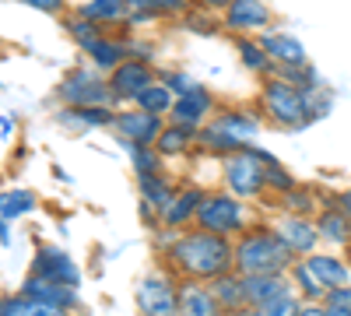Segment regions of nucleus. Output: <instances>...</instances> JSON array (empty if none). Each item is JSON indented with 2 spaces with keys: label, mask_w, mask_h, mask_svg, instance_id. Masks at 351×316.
<instances>
[{
  "label": "nucleus",
  "mask_w": 351,
  "mask_h": 316,
  "mask_svg": "<svg viewBox=\"0 0 351 316\" xmlns=\"http://www.w3.org/2000/svg\"><path fill=\"white\" fill-rule=\"evenodd\" d=\"M169 267L190 281H215L236 271V243L232 236H215L208 228H172L169 236Z\"/></svg>",
  "instance_id": "nucleus-1"
},
{
  "label": "nucleus",
  "mask_w": 351,
  "mask_h": 316,
  "mask_svg": "<svg viewBox=\"0 0 351 316\" xmlns=\"http://www.w3.org/2000/svg\"><path fill=\"white\" fill-rule=\"evenodd\" d=\"M299 256L291 253L274 228H246L236 239V271L246 274H288Z\"/></svg>",
  "instance_id": "nucleus-2"
},
{
  "label": "nucleus",
  "mask_w": 351,
  "mask_h": 316,
  "mask_svg": "<svg viewBox=\"0 0 351 316\" xmlns=\"http://www.w3.org/2000/svg\"><path fill=\"white\" fill-rule=\"evenodd\" d=\"M256 106H260V117L274 123L278 130H306L313 123L309 106H306V88H295L291 81H285L278 74L263 77Z\"/></svg>",
  "instance_id": "nucleus-3"
},
{
  "label": "nucleus",
  "mask_w": 351,
  "mask_h": 316,
  "mask_svg": "<svg viewBox=\"0 0 351 316\" xmlns=\"http://www.w3.org/2000/svg\"><path fill=\"white\" fill-rule=\"evenodd\" d=\"M260 130V117L250 109H218L215 117L197 130V145L211 155H232L253 145V137Z\"/></svg>",
  "instance_id": "nucleus-4"
},
{
  "label": "nucleus",
  "mask_w": 351,
  "mask_h": 316,
  "mask_svg": "<svg viewBox=\"0 0 351 316\" xmlns=\"http://www.w3.org/2000/svg\"><path fill=\"white\" fill-rule=\"evenodd\" d=\"M267 165H278V158L267 148H256V145H246L243 151L225 155V165H221L225 190L243 200L267 193Z\"/></svg>",
  "instance_id": "nucleus-5"
},
{
  "label": "nucleus",
  "mask_w": 351,
  "mask_h": 316,
  "mask_svg": "<svg viewBox=\"0 0 351 316\" xmlns=\"http://www.w3.org/2000/svg\"><path fill=\"white\" fill-rule=\"evenodd\" d=\"M193 225L208 228V232H215V236H239V232H246V204H243V197L228 193V190L204 193Z\"/></svg>",
  "instance_id": "nucleus-6"
},
{
  "label": "nucleus",
  "mask_w": 351,
  "mask_h": 316,
  "mask_svg": "<svg viewBox=\"0 0 351 316\" xmlns=\"http://www.w3.org/2000/svg\"><path fill=\"white\" fill-rule=\"evenodd\" d=\"M56 102L64 106H116L109 77L99 67H74L56 84Z\"/></svg>",
  "instance_id": "nucleus-7"
},
{
  "label": "nucleus",
  "mask_w": 351,
  "mask_h": 316,
  "mask_svg": "<svg viewBox=\"0 0 351 316\" xmlns=\"http://www.w3.org/2000/svg\"><path fill=\"white\" fill-rule=\"evenodd\" d=\"M141 316H180V281L172 274H148L137 284Z\"/></svg>",
  "instance_id": "nucleus-8"
},
{
  "label": "nucleus",
  "mask_w": 351,
  "mask_h": 316,
  "mask_svg": "<svg viewBox=\"0 0 351 316\" xmlns=\"http://www.w3.org/2000/svg\"><path fill=\"white\" fill-rule=\"evenodd\" d=\"M106 77H109V88H112L116 102H134L152 81H158L152 60H137V56H127V60L120 67H112Z\"/></svg>",
  "instance_id": "nucleus-9"
},
{
  "label": "nucleus",
  "mask_w": 351,
  "mask_h": 316,
  "mask_svg": "<svg viewBox=\"0 0 351 316\" xmlns=\"http://www.w3.org/2000/svg\"><path fill=\"white\" fill-rule=\"evenodd\" d=\"M221 21H225V32L232 36H260L271 28L274 14L263 0H232L221 11Z\"/></svg>",
  "instance_id": "nucleus-10"
},
{
  "label": "nucleus",
  "mask_w": 351,
  "mask_h": 316,
  "mask_svg": "<svg viewBox=\"0 0 351 316\" xmlns=\"http://www.w3.org/2000/svg\"><path fill=\"white\" fill-rule=\"evenodd\" d=\"M218 112V99L204 88V84H197L193 92H183L176 95V106L169 112V123H180V127H190V130H200L204 123H208L211 117Z\"/></svg>",
  "instance_id": "nucleus-11"
},
{
  "label": "nucleus",
  "mask_w": 351,
  "mask_h": 316,
  "mask_svg": "<svg viewBox=\"0 0 351 316\" xmlns=\"http://www.w3.org/2000/svg\"><path fill=\"white\" fill-rule=\"evenodd\" d=\"M112 130L120 134L127 145H155L158 134L165 130V117H155V112H144V109H120L112 120Z\"/></svg>",
  "instance_id": "nucleus-12"
},
{
  "label": "nucleus",
  "mask_w": 351,
  "mask_h": 316,
  "mask_svg": "<svg viewBox=\"0 0 351 316\" xmlns=\"http://www.w3.org/2000/svg\"><path fill=\"white\" fill-rule=\"evenodd\" d=\"M313 221H316L319 243L351 250V221H348V215H344L341 204H337V193H327V197H324V204H319V211H316Z\"/></svg>",
  "instance_id": "nucleus-13"
},
{
  "label": "nucleus",
  "mask_w": 351,
  "mask_h": 316,
  "mask_svg": "<svg viewBox=\"0 0 351 316\" xmlns=\"http://www.w3.org/2000/svg\"><path fill=\"white\" fill-rule=\"evenodd\" d=\"M274 232L281 236V243L295 253V256L316 253L319 232H316V221L306 218V215H281V218L274 221Z\"/></svg>",
  "instance_id": "nucleus-14"
},
{
  "label": "nucleus",
  "mask_w": 351,
  "mask_h": 316,
  "mask_svg": "<svg viewBox=\"0 0 351 316\" xmlns=\"http://www.w3.org/2000/svg\"><path fill=\"white\" fill-rule=\"evenodd\" d=\"M32 274H39L46 281H56V284H71V289H77V281H81V271L74 267V260L64 250H56V246H39L36 250Z\"/></svg>",
  "instance_id": "nucleus-15"
},
{
  "label": "nucleus",
  "mask_w": 351,
  "mask_h": 316,
  "mask_svg": "<svg viewBox=\"0 0 351 316\" xmlns=\"http://www.w3.org/2000/svg\"><path fill=\"white\" fill-rule=\"evenodd\" d=\"M260 46L267 49V56L278 64V67H299V64H309V53L302 46V39H295L291 32H281V28H267V32L256 36Z\"/></svg>",
  "instance_id": "nucleus-16"
},
{
  "label": "nucleus",
  "mask_w": 351,
  "mask_h": 316,
  "mask_svg": "<svg viewBox=\"0 0 351 316\" xmlns=\"http://www.w3.org/2000/svg\"><path fill=\"white\" fill-rule=\"evenodd\" d=\"M243 292H246V306H263L271 299H281L288 292H295L288 274H246L243 278Z\"/></svg>",
  "instance_id": "nucleus-17"
},
{
  "label": "nucleus",
  "mask_w": 351,
  "mask_h": 316,
  "mask_svg": "<svg viewBox=\"0 0 351 316\" xmlns=\"http://www.w3.org/2000/svg\"><path fill=\"white\" fill-rule=\"evenodd\" d=\"M180 316H225L218 299L211 295L208 281H180Z\"/></svg>",
  "instance_id": "nucleus-18"
},
{
  "label": "nucleus",
  "mask_w": 351,
  "mask_h": 316,
  "mask_svg": "<svg viewBox=\"0 0 351 316\" xmlns=\"http://www.w3.org/2000/svg\"><path fill=\"white\" fill-rule=\"evenodd\" d=\"M116 109L112 106H64L56 112V123H64L67 130H99L112 127Z\"/></svg>",
  "instance_id": "nucleus-19"
},
{
  "label": "nucleus",
  "mask_w": 351,
  "mask_h": 316,
  "mask_svg": "<svg viewBox=\"0 0 351 316\" xmlns=\"http://www.w3.org/2000/svg\"><path fill=\"white\" fill-rule=\"evenodd\" d=\"M200 200H204V190L200 186H180V190H176V197H172V204L162 211V225L165 228H190L197 221Z\"/></svg>",
  "instance_id": "nucleus-20"
},
{
  "label": "nucleus",
  "mask_w": 351,
  "mask_h": 316,
  "mask_svg": "<svg viewBox=\"0 0 351 316\" xmlns=\"http://www.w3.org/2000/svg\"><path fill=\"white\" fill-rule=\"evenodd\" d=\"M21 292L25 295H32V299H43L49 306H60V309H74L77 306V289H71V284H56V281H46L39 274H28L25 284H21Z\"/></svg>",
  "instance_id": "nucleus-21"
},
{
  "label": "nucleus",
  "mask_w": 351,
  "mask_h": 316,
  "mask_svg": "<svg viewBox=\"0 0 351 316\" xmlns=\"http://www.w3.org/2000/svg\"><path fill=\"white\" fill-rule=\"evenodd\" d=\"M84 56L92 60V67H99L102 74H109L112 67H120L130 49H127V36H102L92 46H84Z\"/></svg>",
  "instance_id": "nucleus-22"
},
{
  "label": "nucleus",
  "mask_w": 351,
  "mask_h": 316,
  "mask_svg": "<svg viewBox=\"0 0 351 316\" xmlns=\"http://www.w3.org/2000/svg\"><path fill=\"white\" fill-rule=\"evenodd\" d=\"M137 190H141V200L144 204H152L158 215L172 204V197H176V186L165 172H144V176H137Z\"/></svg>",
  "instance_id": "nucleus-23"
},
{
  "label": "nucleus",
  "mask_w": 351,
  "mask_h": 316,
  "mask_svg": "<svg viewBox=\"0 0 351 316\" xmlns=\"http://www.w3.org/2000/svg\"><path fill=\"white\" fill-rule=\"evenodd\" d=\"M236 53H239V64L250 74H260V77H274L278 74V64L267 56V49L260 46L256 36H236Z\"/></svg>",
  "instance_id": "nucleus-24"
},
{
  "label": "nucleus",
  "mask_w": 351,
  "mask_h": 316,
  "mask_svg": "<svg viewBox=\"0 0 351 316\" xmlns=\"http://www.w3.org/2000/svg\"><path fill=\"white\" fill-rule=\"evenodd\" d=\"M208 289H211V295L218 299V306H221L225 313H232V309H243V306H246L243 274H239V271H228V274H221V278L208 281Z\"/></svg>",
  "instance_id": "nucleus-25"
},
{
  "label": "nucleus",
  "mask_w": 351,
  "mask_h": 316,
  "mask_svg": "<svg viewBox=\"0 0 351 316\" xmlns=\"http://www.w3.org/2000/svg\"><path fill=\"white\" fill-rule=\"evenodd\" d=\"M81 14H88L92 21L112 28V25H127V14H130V0H84L77 8Z\"/></svg>",
  "instance_id": "nucleus-26"
},
{
  "label": "nucleus",
  "mask_w": 351,
  "mask_h": 316,
  "mask_svg": "<svg viewBox=\"0 0 351 316\" xmlns=\"http://www.w3.org/2000/svg\"><path fill=\"white\" fill-rule=\"evenodd\" d=\"M0 316H67V309L60 306H49L43 299H32V295H8L0 299Z\"/></svg>",
  "instance_id": "nucleus-27"
},
{
  "label": "nucleus",
  "mask_w": 351,
  "mask_h": 316,
  "mask_svg": "<svg viewBox=\"0 0 351 316\" xmlns=\"http://www.w3.org/2000/svg\"><path fill=\"white\" fill-rule=\"evenodd\" d=\"M306 264L316 271V278L327 284V289H337V284H348L351 278V267L341 260V256H330V253H309Z\"/></svg>",
  "instance_id": "nucleus-28"
},
{
  "label": "nucleus",
  "mask_w": 351,
  "mask_h": 316,
  "mask_svg": "<svg viewBox=\"0 0 351 316\" xmlns=\"http://www.w3.org/2000/svg\"><path fill=\"white\" fill-rule=\"evenodd\" d=\"M193 145H197V130L180 127V123H165V130H162L158 141H155V148H158L165 158H180V155H186Z\"/></svg>",
  "instance_id": "nucleus-29"
},
{
  "label": "nucleus",
  "mask_w": 351,
  "mask_h": 316,
  "mask_svg": "<svg viewBox=\"0 0 351 316\" xmlns=\"http://www.w3.org/2000/svg\"><path fill=\"white\" fill-rule=\"evenodd\" d=\"M134 106L144 109V112H155V117H165V120H169V112H172V106H176V92L158 77V81H152L148 88L134 99Z\"/></svg>",
  "instance_id": "nucleus-30"
},
{
  "label": "nucleus",
  "mask_w": 351,
  "mask_h": 316,
  "mask_svg": "<svg viewBox=\"0 0 351 316\" xmlns=\"http://www.w3.org/2000/svg\"><path fill=\"white\" fill-rule=\"evenodd\" d=\"M39 208V197L32 190H0V218L4 221H14V218H25V215H32Z\"/></svg>",
  "instance_id": "nucleus-31"
},
{
  "label": "nucleus",
  "mask_w": 351,
  "mask_h": 316,
  "mask_svg": "<svg viewBox=\"0 0 351 316\" xmlns=\"http://www.w3.org/2000/svg\"><path fill=\"white\" fill-rule=\"evenodd\" d=\"M64 28H67V36L84 49V46H92L95 39H102L106 36V25H99V21H92L88 14H81L77 8L71 11V14H64Z\"/></svg>",
  "instance_id": "nucleus-32"
},
{
  "label": "nucleus",
  "mask_w": 351,
  "mask_h": 316,
  "mask_svg": "<svg viewBox=\"0 0 351 316\" xmlns=\"http://www.w3.org/2000/svg\"><path fill=\"white\" fill-rule=\"evenodd\" d=\"M288 278H291V284H299L302 299H313V302H324V299H327V284L316 278V271L306 264V256H299V260L291 264Z\"/></svg>",
  "instance_id": "nucleus-33"
},
{
  "label": "nucleus",
  "mask_w": 351,
  "mask_h": 316,
  "mask_svg": "<svg viewBox=\"0 0 351 316\" xmlns=\"http://www.w3.org/2000/svg\"><path fill=\"white\" fill-rule=\"evenodd\" d=\"M278 200H281L285 215H306V218H313L319 211V204H324V200L316 197V190L313 186H302V183H295L288 193H281Z\"/></svg>",
  "instance_id": "nucleus-34"
},
{
  "label": "nucleus",
  "mask_w": 351,
  "mask_h": 316,
  "mask_svg": "<svg viewBox=\"0 0 351 316\" xmlns=\"http://www.w3.org/2000/svg\"><path fill=\"white\" fill-rule=\"evenodd\" d=\"M130 11L144 14L148 21H155V18H183L190 11V0H130Z\"/></svg>",
  "instance_id": "nucleus-35"
},
{
  "label": "nucleus",
  "mask_w": 351,
  "mask_h": 316,
  "mask_svg": "<svg viewBox=\"0 0 351 316\" xmlns=\"http://www.w3.org/2000/svg\"><path fill=\"white\" fill-rule=\"evenodd\" d=\"M183 25L190 28V32H197V36H218L221 28H225V21H221V11H211V8H190L186 14H183Z\"/></svg>",
  "instance_id": "nucleus-36"
},
{
  "label": "nucleus",
  "mask_w": 351,
  "mask_h": 316,
  "mask_svg": "<svg viewBox=\"0 0 351 316\" xmlns=\"http://www.w3.org/2000/svg\"><path fill=\"white\" fill-rule=\"evenodd\" d=\"M130 165L137 176H144V172H165V155L155 145H130Z\"/></svg>",
  "instance_id": "nucleus-37"
},
{
  "label": "nucleus",
  "mask_w": 351,
  "mask_h": 316,
  "mask_svg": "<svg viewBox=\"0 0 351 316\" xmlns=\"http://www.w3.org/2000/svg\"><path fill=\"white\" fill-rule=\"evenodd\" d=\"M256 316H299V299L291 292L281 295V299H271V302L256 306Z\"/></svg>",
  "instance_id": "nucleus-38"
},
{
  "label": "nucleus",
  "mask_w": 351,
  "mask_h": 316,
  "mask_svg": "<svg viewBox=\"0 0 351 316\" xmlns=\"http://www.w3.org/2000/svg\"><path fill=\"white\" fill-rule=\"evenodd\" d=\"M291 186H295V176H291V172L288 169H281V162L278 165H267V190L271 193H288Z\"/></svg>",
  "instance_id": "nucleus-39"
},
{
  "label": "nucleus",
  "mask_w": 351,
  "mask_h": 316,
  "mask_svg": "<svg viewBox=\"0 0 351 316\" xmlns=\"http://www.w3.org/2000/svg\"><path fill=\"white\" fill-rule=\"evenodd\" d=\"M162 81L169 84V88H172L176 95H183V92H193V88H197V81H193V77H190L186 71H169V74H165Z\"/></svg>",
  "instance_id": "nucleus-40"
},
{
  "label": "nucleus",
  "mask_w": 351,
  "mask_h": 316,
  "mask_svg": "<svg viewBox=\"0 0 351 316\" xmlns=\"http://www.w3.org/2000/svg\"><path fill=\"white\" fill-rule=\"evenodd\" d=\"M18 4L43 11V14H67V0H18Z\"/></svg>",
  "instance_id": "nucleus-41"
},
{
  "label": "nucleus",
  "mask_w": 351,
  "mask_h": 316,
  "mask_svg": "<svg viewBox=\"0 0 351 316\" xmlns=\"http://www.w3.org/2000/svg\"><path fill=\"white\" fill-rule=\"evenodd\" d=\"M324 306H344V309H351V284H337V289H327Z\"/></svg>",
  "instance_id": "nucleus-42"
},
{
  "label": "nucleus",
  "mask_w": 351,
  "mask_h": 316,
  "mask_svg": "<svg viewBox=\"0 0 351 316\" xmlns=\"http://www.w3.org/2000/svg\"><path fill=\"white\" fill-rule=\"evenodd\" d=\"M299 316H327V306L306 299V302H299Z\"/></svg>",
  "instance_id": "nucleus-43"
},
{
  "label": "nucleus",
  "mask_w": 351,
  "mask_h": 316,
  "mask_svg": "<svg viewBox=\"0 0 351 316\" xmlns=\"http://www.w3.org/2000/svg\"><path fill=\"white\" fill-rule=\"evenodd\" d=\"M337 204H341V211H344V215H348V221H351V186L337 193Z\"/></svg>",
  "instance_id": "nucleus-44"
},
{
  "label": "nucleus",
  "mask_w": 351,
  "mask_h": 316,
  "mask_svg": "<svg viewBox=\"0 0 351 316\" xmlns=\"http://www.w3.org/2000/svg\"><path fill=\"white\" fill-rule=\"evenodd\" d=\"M193 4H200V8H211V11H225L232 0H193Z\"/></svg>",
  "instance_id": "nucleus-45"
},
{
  "label": "nucleus",
  "mask_w": 351,
  "mask_h": 316,
  "mask_svg": "<svg viewBox=\"0 0 351 316\" xmlns=\"http://www.w3.org/2000/svg\"><path fill=\"white\" fill-rule=\"evenodd\" d=\"M225 316H256V309H253V306H243V309H232V313H225Z\"/></svg>",
  "instance_id": "nucleus-46"
},
{
  "label": "nucleus",
  "mask_w": 351,
  "mask_h": 316,
  "mask_svg": "<svg viewBox=\"0 0 351 316\" xmlns=\"http://www.w3.org/2000/svg\"><path fill=\"white\" fill-rule=\"evenodd\" d=\"M327 316H351V309H344V306H327Z\"/></svg>",
  "instance_id": "nucleus-47"
},
{
  "label": "nucleus",
  "mask_w": 351,
  "mask_h": 316,
  "mask_svg": "<svg viewBox=\"0 0 351 316\" xmlns=\"http://www.w3.org/2000/svg\"><path fill=\"white\" fill-rule=\"evenodd\" d=\"M0 243H4V246L11 243V236H8V221H4V218H0Z\"/></svg>",
  "instance_id": "nucleus-48"
}]
</instances>
